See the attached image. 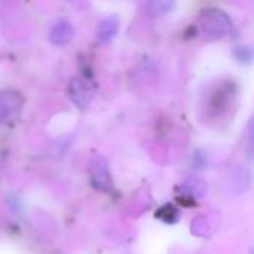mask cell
Here are the masks:
<instances>
[{
  "label": "cell",
  "instance_id": "cell-1",
  "mask_svg": "<svg viewBox=\"0 0 254 254\" xmlns=\"http://www.w3.org/2000/svg\"><path fill=\"white\" fill-rule=\"evenodd\" d=\"M199 27L207 40H219L232 30V19L220 9H205L199 16Z\"/></svg>",
  "mask_w": 254,
  "mask_h": 254
},
{
  "label": "cell",
  "instance_id": "cell-2",
  "mask_svg": "<svg viewBox=\"0 0 254 254\" xmlns=\"http://www.w3.org/2000/svg\"><path fill=\"white\" fill-rule=\"evenodd\" d=\"M95 95V86L94 83L86 77H73L68 85V97L73 101L74 106L79 109H86Z\"/></svg>",
  "mask_w": 254,
  "mask_h": 254
},
{
  "label": "cell",
  "instance_id": "cell-3",
  "mask_svg": "<svg viewBox=\"0 0 254 254\" xmlns=\"http://www.w3.org/2000/svg\"><path fill=\"white\" fill-rule=\"evenodd\" d=\"M24 101V95L16 89H6L0 92V122H6L18 116Z\"/></svg>",
  "mask_w": 254,
  "mask_h": 254
},
{
  "label": "cell",
  "instance_id": "cell-4",
  "mask_svg": "<svg viewBox=\"0 0 254 254\" xmlns=\"http://www.w3.org/2000/svg\"><path fill=\"white\" fill-rule=\"evenodd\" d=\"M119 27H121V19H119L118 15H109V16H106L97 25V31H95L97 40L100 43H109V42H112L116 37V34L119 31Z\"/></svg>",
  "mask_w": 254,
  "mask_h": 254
},
{
  "label": "cell",
  "instance_id": "cell-5",
  "mask_svg": "<svg viewBox=\"0 0 254 254\" xmlns=\"http://www.w3.org/2000/svg\"><path fill=\"white\" fill-rule=\"evenodd\" d=\"M74 36V27L68 21H61L57 22L51 30H49V40L52 45L61 46L68 43Z\"/></svg>",
  "mask_w": 254,
  "mask_h": 254
},
{
  "label": "cell",
  "instance_id": "cell-6",
  "mask_svg": "<svg viewBox=\"0 0 254 254\" xmlns=\"http://www.w3.org/2000/svg\"><path fill=\"white\" fill-rule=\"evenodd\" d=\"M176 4V0H149V7L153 15H165Z\"/></svg>",
  "mask_w": 254,
  "mask_h": 254
},
{
  "label": "cell",
  "instance_id": "cell-7",
  "mask_svg": "<svg viewBox=\"0 0 254 254\" xmlns=\"http://www.w3.org/2000/svg\"><path fill=\"white\" fill-rule=\"evenodd\" d=\"M235 57L241 63H250L252 61V49L249 46H238L235 49Z\"/></svg>",
  "mask_w": 254,
  "mask_h": 254
}]
</instances>
